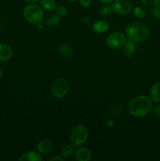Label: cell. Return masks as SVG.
Instances as JSON below:
<instances>
[{
  "mask_svg": "<svg viewBox=\"0 0 160 161\" xmlns=\"http://www.w3.org/2000/svg\"><path fill=\"white\" fill-rule=\"evenodd\" d=\"M152 109V99L144 95L133 97L129 104V112L132 116L136 117H143L147 116Z\"/></svg>",
  "mask_w": 160,
  "mask_h": 161,
  "instance_id": "cell-1",
  "label": "cell"
},
{
  "mask_svg": "<svg viewBox=\"0 0 160 161\" xmlns=\"http://www.w3.org/2000/svg\"><path fill=\"white\" fill-rule=\"evenodd\" d=\"M150 28L145 24L140 21L130 23L125 28V34L130 40L133 42H141L147 39L150 36Z\"/></svg>",
  "mask_w": 160,
  "mask_h": 161,
  "instance_id": "cell-2",
  "label": "cell"
},
{
  "mask_svg": "<svg viewBox=\"0 0 160 161\" xmlns=\"http://www.w3.org/2000/svg\"><path fill=\"white\" fill-rule=\"evenodd\" d=\"M24 16L28 23L38 25L41 24L43 19V11L38 5L30 4L24 9Z\"/></svg>",
  "mask_w": 160,
  "mask_h": 161,
  "instance_id": "cell-3",
  "label": "cell"
},
{
  "mask_svg": "<svg viewBox=\"0 0 160 161\" xmlns=\"http://www.w3.org/2000/svg\"><path fill=\"white\" fill-rule=\"evenodd\" d=\"M88 138V130L84 125L78 124L72 129L70 134V142L73 146L84 144Z\"/></svg>",
  "mask_w": 160,
  "mask_h": 161,
  "instance_id": "cell-4",
  "label": "cell"
},
{
  "mask_svg": "<svg viewBox=\"0 0 160 161\" xmlns=\"http://www.w3.org/2000/svg\"><path fill=\"white\" fill-rule=\"evenodd\" d=\"M69 90V85L64 79H57L53 82L51 86V92L54 97L57 98H62L67 94Z\"/></svg>",
  "mask_w": 160,
  "mask_h": 161,
  "instance_id": "cell-5",
  "label": "cell"
},
{
  "mask_svg": "<svg viewBox=\"0 0 160 161\" xmlns=\"http://www.w3.org/2000/svg\"><path fill=\"white\" fill-rule=\"evenodd\" d=\"M126 39L125 35L121 31H115L107 38L106 43L109 48L116 50L123 47Z\"/></svg>",
  "mask_w": 160,
  "mask_h": 161,
  "instance_id": "cell-6",
  "label": "cell"
},
{
  "mask_svg": "<svg viewBox=\"0 0 160 161\" xmlns=\"http://www.w3.org/2000/svg\"><path fill=\"white\" fill-rule=\"evenodd\" d=\"M111 7L116 14H127L133 9V4L130 0H114Z\"/></svg>",
  "mask_w": 160,
  "mask_h": 161,
  "instance_id": "cell-7",
  "label": "cell"
},
{
  "mask_svg": "<svg viewBox=\"0 0 160 161\" xmlns=\"http://www.w3.org/2000/svg\"><path fill=\"white\" fill-rule=\"evenodd\" d=\"M75 157L78 161H89L92 158V153L87 148H80L76 150Z\"/></svg>",
  "mask_w": 160,
  "mask_h": 161,
  "instance_id": "cell-8",
  "label": "cell"
},
{
  "mask_svg": "<svg viewBox=\"0 0 160 161\" xmlns=\"http://www.w3.org/2000/svg\"><path fill=\"white\" fill-rule=\"evenodd\" d=\"M13 56V50L9 46L0 43V61H9Z\"/></svg>",
  "mask_w": 160,
  "mask_h": 161,
  "instance_id": "cell-9",
  "label": "cell"
},
{
  "mask_svg": "<svg viewBox=\"0 0 160 161\" xmlns=\"http://www.w3.org/2000/svg\"><path fill=\"white\" fill-rule=\"evenodd\" d=\"M123 49H122V53L123 55L126 58H130V57L133 56L134 54L135 51H136V45H135V42H133L131 40H126L125 44L123 45Z\"/></svg>",
  "mask_w": 160,
  "mask_h": 161,
  "instance_id": "cell-10",
  "label": "cell"
},
{
  "mask_svg": "<svg viewBox=\"0 0 160 161\" xmlns=\"http://www.w3.org/2000/svg\"><path fill=\"white\" fill-rule=\"evenodd\" d=\"M53 147V145L52 142L46 139L39 142V144L37 145L38 151L39 153H48L51 152Z\"/></svg>",
  "mask_w": 160,
  "mask_h": 161,
  "instance_id": "cell-11",
  "label": "cell"
},
{
  "mask_svg": "<svg viewBox=\"0 0 160 161\" xmlns=\"http://www.w3.org/2000/svg\"><path fill=\"white\" fill-rule=\"evenodd\" d=\"M20 160H28V161H40L42 160V157L40 153L36 151H29L26 153L23 154L20 158Z\"/></svg>",
  "mask_w": 160,
  "mask_h": 161,
  "instance_id": "cell-12",
  "label": "cell"
},
{
  "mask_svg": "<svg viewBox=\"0 0 160 161\" xmlns=\"http://www.w3.org/2000/svg\"><path fill=\"white\" fill-rule=\"evenodd\" d=\"M150 98L155 102H160V82H157L152 86L150 91Z\"/></svg>",
  "mask_w": 160,
  "mask_h": 161,
  "instance_id": "cell-13",
  "label": "cell"
},
{
  "mask_svg": "<svg viewBox=\"0 0 160 161\" xmlns=\"http://www.w3.org/2000/svg\"><path fill=\"white\" fill-rule=\"evenodd\" d=\"M108 28H109L108 24L104 20H97V21L94 22L93 25H92V29L98 33L105 32L108 31Z\"/></svg>",
  "mask_w": 160,
  "mask_h": 161,
  "instance_id": "cell-14",
  "label": "cell"
},
{
  "mask_svg": "<svg viewBox=\"0 0 160 161\" xmlns=\"http://www.w3.org/2000/svg\"><path fill=\"white\" fill-rule=\"evenodd\" d=\"M58 51L60 54L65 58H71L73 53V50H72V46L67 43H63L59 46L58 47Z\"/></svg>",
  "mask_w": 160,
  "mask_h": 161,
  "instance_id": "cell-15",
  "label": "cell"
},
{
  "mask_svg": "<svg viewBox=\"0 0 160 161\" xmlns=\"http://www.w3.org/2000/svg\"><path fill=\"white\" fill-rule=\"evenodd\" d=\"M61 21V17L58 14H52V15L48 16L45 19L44 22L47 26L53 27L56 25H59L60 22Z\"/></svg>",
  "mask_w": 160,
  "mask_h": 161,
  "instance_id": "cell-16",
  "label": "cell"
},
{
  "mask_svg": "<svg viewBox=\"0 0 160 161\" xmlns=\"http://www.w3.org/2000/svg\"><path fill=\"white\" fill-rule=\"evenodd\" d=\"M40 4L44 9L48 11L55 10L57 7L55 0H40Z\"/></svg>",
  "mask_w": 160,
  "mask_h": 161,
  "instance_id": "cell-17",
  "label": "cell"
},
{
  "mask_svg": "<svg viewBox=\"0 0 160 161\" xmlns=\"http://www.w3.org/2000/svg\"><path fill=\"white\" fill-rule=\"evenodd\" d=\"M113 9L111 6H105L101 8L100 11V14L104 17H109L113 14Z\"/></svg>",
  "mask_w": 160,
  "mask_h": 161,
  "instance_id": "cell-18",
  "label": "cell"
},
{
  "mask_svg": "<svg viewBox=\"0 0 160 161\" xmlns=\"http://www.w3.org/2000/svg\"><path fill=\"white\" fill-rule=\"evenodd\" d=\"M73 153V146H65L61 150V156L64 158L71 157Z\"/></svg>",
  "mask_w": 160,
  "mask_h": 161,
  "instance_id": "cell-19",
  "label": "cell"
},
{
  "mask_svg": "<svg viewBox=\"0 0 160 161\" xmlns=\"http://www.w3.org/2000/svg\"><path fill=\"white\" fill-rule=\"evenodd\" d=\"M152 14L155 18L160 19V2L153 6L152 9Z\"/></svg>",
  "mask_w": 160,
  "mask_h": 161,
  "instance_id": "cell-20",
  "label": "cell"
},
{
  "mask_svg": "<svg viewBox=\"0 0 160 161\" xmlns=\"http://www.w3.org/2000/svg\"><path fill=\"white\" fill-rule=\"evenodd\" d=\"M133 13H134V15L136 16V17H139V18H144L146 16L145 11H144L141 7H139V6L135 7L134 9H133Z\"/></svg>",
  "mask_w": 160,
  "mask_h": 161,
  "instance_id": "cell-21",
  "label": "cell"
},
{
  "mask_svg": "<svg viewBox=\"0 0 160 161\" xmlns=\"http://www.w3.org/2000/svg\"><path fill=\"white\" fill-rule=\"evenodd\" d=\"M55 10H56V14H58L61 17H65L67 14V9L65 7H64V6H57Z\"/></svg>",
  "mask_w": 160,
  "mask_h": 161,
  "instance_id": "cell-22",
  "label": "cell"
},
{
  "mask_svg": "<svg viewBox=\"0 0 160 161\" xmlns=\"http://www.w3.org/2000/svg\"><path fill=\"white\" fill-rule=\"evenodd\" d=\"M143 4L148 6H154L160 2V0H141Z\"/></svg>",
  "mask_w": 160,
  "mask_h": 161,
  "instance_id": "cell-23",
  "label": "cell"
},
{
  "mask_svg": "<svg viewBox=\"0 0 160 161\" xmlns=\"http://www.w3.org/2000/svg\"><path fill=\"white\" fill-rule=\"evenodd\" d=\"M80 4L83 7H89L90 6L91 3H92V0H79Z\"/></svg>",
  "mask_w": 160,
  "mask_h": 161,
  "instance_id": "cell-24",
  "label": "cell"
},
{
  "mask_svg": "<svg viewBox=\"0 0 160 161\" xmlns=\"http://www.w3.org/2000/svg\"><path fill=\"white\" fill-rule=\"evenodd\" d=\"M154 112H155V115L160 117V104L159 105H157L154 108Z\"/></svg>",
  "mask_w": 160,
  "mask_h": 161,
  "instance_id": "cell-25",
  "label": "cell"
},
{
  "mask_svg": "<svg viewBox=\"0 0 160 161\" xmlns=\"http://www.w3.org/2000/svg\"><path fill=\"white\" fill-rule=\"evenodd\" d=\"M114 0H100V2L101 3L104 5H108V4H111V3H113Z\"/></svg>",
  "mask_w": 160,
  "mask_h": 161,
  "instance_id": "cell-26",
  "label": "cell"
},
{
  "mask_svg": "<svg viewBox=\"0 0 160 161\" xmlns=\"http://www.w3.org/2000/svg\"><path fill=\"white\" fill-rule=\"evenodd\" d=\"M50 161H52V160L64 161V159L61 158V157H51V158H50Z\"/></svg>",
  "mask_w": 160,
  "mask_h": 161,
  "instance_id": "cell-27",
  "label": "cell"
},
{
  "mask_svg": "<svg viewBox=\"0 0 160 161\" xmlns=\"http://www.w3.org/2000/svg\"><path fill=\"white\" fill-rule=\"evenodd\" d=\"M3 70H2L1 68H0V80L3 78Z\"/></svg>",
  "mask_w": 160,
  "mask_h": 161,
  "instance_id": "cell-28",
  "label": "cell"
},
{
  "mask_svg": "<svg viewBox=\"0 0 160 161\" xmlns=\"http://www.w3.org/2000/svg\"><path fill=\"white\" fill-rule=\"evenodd\" d=\"M26 2H28V3H35V2L39 1V0H25Z\"/></svg>",
  "mask_w": 160,
  "mask_h": 161,
  "instance_id": "cell-29",
  "label": "cell"
},
{
  "mask_svg": "<svg viewBox=\"0 0 160 161\" xmlns=\"http://www.w3.org/2000/svg\"><path fill=\"white\" fill-rule=\"evenodd\" d=\"M66 1L69 2V3H73V2H75L76 0H66Z\"/></svg>",
  "mask_w": 160,
  "mask_h": 161,
  "instance_id": "cell-30",
  "label": "cell"
}]
</instances>
